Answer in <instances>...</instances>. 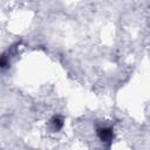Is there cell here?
Here are the masks:
<instances>
[{"label":"cell","mask_w":150,"mask_h":150,"mask_svg":"<svg viewBox=\"0 0 150 150\" xmlns=\"http://www.w3.org/2000/svg\"><path fill=\"white\" fill-rule=\"evenodd\" d=\"M97 136L102 142L109 143L112 139L114 132H112V129L110 127H101L97 129Z\"/></svg>","instance_id":"6da1fadb"},{"label":"cell","mask_w":150,"mask_h":150,"mask_svg":"<svg viewBox=\"0 0 150 150\" xmlns=\"http://www.w3.org/2000/svg\"><path fill=\"white\" fill-rule=\"evenodd\" d=\"M50 125H52V129L54 131H59L63 127V120L60 116H54L50 120Z\"/></svg>","instance_id":"7a4b0ae2"},{"label":"cell","mask_w":150,"mask_h":150,"mask_svg":"<svg viewBox=\"0 0 150 150\" xmlns=\"http://www.w3.org/2000/svg\"><path fill=\"white\" fill-rule=\"evenodd\" d=\"M9 67V57L7 54L0 55V69H7Z\"/></svg>","instance_id":"3957f363"}]
</instances>
